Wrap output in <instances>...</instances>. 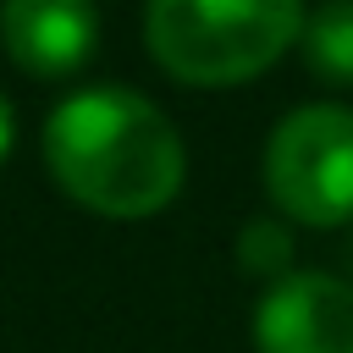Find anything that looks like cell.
I'll use <instances>...</instances> for the list:
<instances>
[{"label":"cell","instance_id":"obj_3","mask_svg":"<svg viewBox=\"0 0 353 353\" xmlns=\"http://www.w3.org/2000/svg\"><path fill=\"white\" fill-rule=\"evenodd\" d=\"M265 188L303 226L353 221V105H303L265 143Z\"/></svg>","mask_w":353,"mask_h":353},{"label":"cell","instance_id":"obj_4","mask_svg":"<svg viewBox=\"0 0 353 353\" xmlns=\"http://www.w3.org/2000/svg\"><path fill=\"white\" fill-rule=\"evenodd\" d=\"M259 353H353V281L325 270L281 276L254 309Z\"/></svg>","mask_w":353,"mask_h":353},{"label":"cell","instance_id":"obj_8","mask_svg":"<svg viewBox=\"0 0 353 353\" xmlns=\"http://www.w3.org/2000/svg\"><path fill=\"white\" fill-rule=\"evenodd\" d=\"M6 149H11V105L0 94V160H6Z\"/></svg>","mask_w":353,"mask_h":353},{"label":"cell","instance_id":"obj_1","mask_svg":"<svg viewBox=\"0 0 353 353\" xmlns=\"http://www.w3.org/2000/svg\"><path fill=\"white\" fill-rule=\"evenodd\" d=\"M44 160L77 204L116 221L165 210L188 171L182 138L165 110L121 83L61 99L44 121Z\"/></svg>","mask_w":353,"mask_h":353},{"label":"cell","instance_id":"obj_2","mask_svg":"<svg viewBox=\"0 0 353 353\" xmlns=\"http://www.w3.org/2000/svg\"><path fill=\"white\" fill-rule=\"evenodd\" d=\"M143 33L171 77L226 88L265 72L303 33V0H149Z\"/></svg>","mask_w":353,"mask_h":353},{"label":"cell","instance_id":"obj_5","mask_svg":"<svg viewBox=\"0 0 353 353\" xmlns=\"http://www.w3.org/2000/svg\"><path fill=\"white\" fill-rule=\"evenodd\" d=\"M0 33L17 66L39 77H61L88 61L99 39V11L94 0H6L0 6Z\"/></svg>","mask_w":353,"mask_h":353},{"label":"cell","instance_id":"obj_7","mask_svg":"<svg viewBox=\"0 0 353 353\" xmlns=\"http://www.w3.org/2000/svg\"><path fill=\"white\" fill-rule=\"evenodd\" d=\"M237 265L248 270V276H292L287 265H292V232L281 226V221H248L243 232H237Z\"/></svg>","mask_w":353,"mask_h":353},{"label":"cell","instance_id":"obj_6","mask_svg":"<svg viewBox=\"0 0 353 353\" xmlns=\"http://www.w3.org/2000/svg\"><path fill=\"white\" fill-rule=\"evenodd\" d=\"M303 61L325 83H353V0H325L314 17H303Z\"/></svg>","mask_w":353,"mask_h":353},{"label":"cell","instance_id":"obj_9","mask_svg":"<svg viewBox=\"0 0 353 353\" xmlns=\"http://www.w3.org/2000/svg\"><path fill=\"white\" fill-rule=\"evenodd\" d=\"M347 265H353V243H347Z\"/></svg>","mask_w":353,"mask_h":353}]
</instances>
